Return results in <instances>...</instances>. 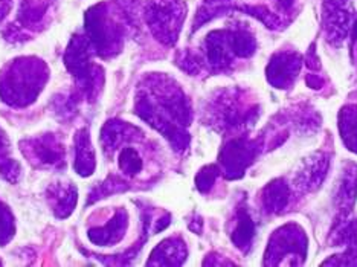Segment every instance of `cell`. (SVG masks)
<instances>
[{"label":"cell","mask_w":357,"mask_h":267,"mask_svg":"<svg viewBox=\"0 0 357 267\" xmlns=\"http://www.w3.org/2000/svg\"><path fill=\"white\" fill-rule=\"evenodd\" d=\"M137 113L173 141L176 148H185L188 136L183 125L190 124V107L174 86H150L137 102Z\"/></svg>","instance_id":"1"},{"label":"cell","mask_w":357,"mask_h":267,"mask_svg":"<svg viewBox=\"0 0 357 267\" xmlns=\"http://www.w3.org/2000/svg\"><path fill=\"white\" fill-rule=\"evenodd\" d=\"M47 78V70L40 60H17L0 79V93L3 100L17 106L36 100Z\"/></svg>","instance_id":"2"},{"label":"cell","mask_w":357,"mask_h":267,"mask_svg":"<svg viewBox=\"0 0 357 267\" xmlns=\"http://www.w3.org/2000/svg\"><path fill=\"white\" fill-rule=\"evenodd\" d=\"M147 20L159 40L167 45L174 43L185 20V6L177 0H153L147 10Z\"/></svg>","instance_id":"3"},{"label":"cell","mask_w":357,"mask_h":267,"mask_svg":"<svg viewBox=\"0 0 357 267\" xmlns=\"http://www.w3.org/2000/svg\"><path fill=\"white\" fill-rule=\"evenodd\" d=\"M86 28L91 42L95 45L96 52L101 55H112L118 51L121 42L119 26L115 25L105 11V5H96L86 14Z\"/></svg>","instance_id":"4"},{"label":"cell","mask_w":357,"mask_h":267,"mask_svg":"<svg viewBox=\"0 0 357 267\" xmlns=\"http://www.w3.org/2000/svg\"><path fill=\"white\" fill-rule=\"evenodd\" d=\"M255 156V144L249 142L245 137L234 139L223 148L220 155V162L223 171L228 174L229 179L240 177L248 168Z\"/></svg>","instance_id":"5"},{"label":"cell","mask_w":357,"mask_h":267,"mask_svg":"<svg viewBox=\"0 0 357 267\" xmlns=\"http://www.w3.org/2000/svg\"><path fill=\"white\" fill-rule=\"evenodd\" d=\"M350 2L348 0H326L324 2V28L328 40L340 42L347 34L348 20H350Z\"/></svg>","instance_id":"6"},{"label":"cell","mask_w":357,"mask_h":267,"mask_svg":"<svg viewBox=\"0 0 357 267\" xmlns=\"http://www.w3.org/2000/svg\"><path fill=\"white\" fill-rule=\"evenodd\" d=\"M299 68H301V60L298 55L278 54L273 56L267 68V78L275 87H289L298 75Z\"/></svg>","instance_id":"7"},{"label":"cell","mask_w":357,"mask_h":267,"mask_svg":"<svg viewBox=\"0 0 357 267\" xmlns=\"http://www.w3.org/2000/svg\"><path fill=\"white\" fill-rule=\"evenodd\" d=\"M127 229V214L126 211H118L116 215L113 217L105 228L101 229H92L89 232V238L100 246L113 245V243L119 241L124 236V231Z\"/></svg>","instance_id":"8"},{"label":"cell","mask_w":357,"mask_h":267,"mask_svg":"<svg viewBox=\"0 0 357 267\" xmlns=\"http://www.w3.org/2000/svg\"><path fill=\"white\" fill-rule=\"evenodd\" d=\"M26 150H29V155L32 158H37L40 164L54 165L63 160V148L59 144H55V141L50 136L40 137L34 144L26 147Z\"/></svg>","instance_id":"9"},{"label":"cell","mask_w":357,"mask_h":267,"mask_svg":"<svg viewBox=\"0 0 357 267\" xmlns=\"http://www.w3.org/2000/svg\"><path fill=\"white\" fill-rule=\"evenodd\" d=\"M77 160L75 169L79 176H91L95 169V155L87 130H81L75 139Z\"/></svg>","instance_id":"10"},{"label":"cell","mask_w":357,"mask_h":267,"mask_svg":"<svg viewBox=\"0 0 357 267\" xmlns=\"http://www.w3.org/2000/svg\"><path fill=\"white\" fill-rule=\"evenodd\" d=\"M289 187L282 181L272 182L264 190V206L267 211L280 213L289 201Z\"/></svg>","instance_id":"11"},{"label":"cell","mask_w":357,"mask_h":267,"mask_svg":"<svg viewBox=\"0 0 357 267\" xmlns=\"http://www.w3.org/2000/svg\"><path fill=\"white\" fill-rule=\"evenodd\" d=\"M339 130L347 147L357 151V109L347 107L339 115Z\"/></svg>","instance_id":"12"},{"label":"cell","mask_w":357,"mask_h":267,"mask_svg":"<svg viewBox=\"0 0 357 267\" xmlns=\"http://www.w3.org/2000/svg\"><path fill=\"white\" fill-rule=\"evenodd\" d=\"M254 234H255L254 222L250 220V217L248 215L246 211L240 209L237 228H235V231L232 234V241L235 243V246L240 247L241 250H248L250 243H252Z\"/></svg>","instance_id":"13"},{"label":"cell","mask_w":357,"mask_h":267,"mask_svg":"<svg viewBox=\"0 0 357 267\" xmlns=\"http://www.w3.org/2000/svg\"><path fill=\"white\" fill-rule=\"evenodd\" d=\"M231 0H205V6L202 8L197 20H194V28H200L204 23L213 20L214 17L225 14V11L229 10Z\"/></svg>","instance_id":"14"},{"label":"cell","mask_w":357,"mask_h":267,"mask_svg":"<svg viewBox=\"0 0 357 267\" xmlns=\"http://www.w3.org/2000/svg\"><path fill=\"white\" fill-rule=\"evenodd\" d=\"M52 199L55 200L54 209L56 213V217H68L77 204V190L72 187L68 190L59 188L55 192H52Z\"/></svg>","instance_id":"15"},{"label":"cell","mask_w":357,"mask_h":267,"mask_svg":"<svg viewBox=\"0 0 357 267\" xmlns=\"http://www.w3.org/2000/svg\"><path fill=\"white\" fill-rule=\"evenodd\" d=\"M119 167L127 174H136L142 169V160L132 147L123 148L119 155Z\"/></svg>","instance_id":"16"},{"label":"cell","mask_w":357,"mask_h":267,"mask_svg":"<svg viewBox=\"0 0 357 267\" xmlns=\"http://www.w3.org/2000/svg\"><path fill=\"white\" fill-rule=\"evenodd\" d=\"M8 153V145H6V137L0 130V160H2V165H0V169H2V173L5 177H8L10 181H15V176L19 174L20 168L19 165L15 164L14 160H6L5 155Z\"/></svg>","instance_id":"17"},{"label":"cell","mask_w":357,"mask_h":267,"mask_svg":"<svg viewBox=\"0 0 357 267\" xmlns=\"http://www.w3.org/2000/svg\"><path fill=\"white\" fill-rule=\"evenodd\" d=\"M14 236V218L10 211L0 204V243H6Z\"/></svg>","instance_id":"18"},{"label":"cell","mask_w":357,"mask_h":267,"mask_svg":"<svg viewBox=\"0 0 357 267\" xmlns=\"http://www.w3.org/2000/svg\"><path fill=\"white\" fill-rule=\"evenodd\" d=\"M218 174H220V169H218V168L214 167V165H209V167L204 168V169H202V171L197 174V179H196L197 188H199L202 192L209 191V188L213 187V183L215 182Z\"/></svg>","instance_id":"19"},{"label":"cell","mask_w":357,"mask_h":267,"mask_svg":"<svg viewBox=\"0 0 357 267\" xmlns=\"http://www.w3.org/2000/svg\"><path fill=\"white\" fill-rule=\"evenodd\" d=\"M275 3H277L280 10H287L294 3V0H275Z\"/></svg>","instance_id":"20"}]
</instances>
